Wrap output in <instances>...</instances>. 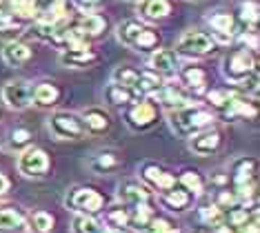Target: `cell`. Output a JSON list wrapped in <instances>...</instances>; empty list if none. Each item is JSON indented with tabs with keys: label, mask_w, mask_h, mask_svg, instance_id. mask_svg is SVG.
Segmentation results:
<instances>
[{
	"label": "cell",
	"mask_w": 260,
	"mask_h": 233,
	"mask_svg": "<svg viewBox=\"0 0 260 233\" xmlns=\"http://www.w3.org/2000/svg\"><path fill=\"white\" fill-rule=\"evenodd\" d=\"M72 233H105V226L93 216H76L72 222Z\"/></svg>",
	"instance_id": "cell-29"
},
{
	"label": "cell",
	"mask_w": 260,
	"mask_h": 233,
	"mask_svg": "<svg viewBox=\"0 0 260 233\" xmlns=\"http://www.w3.org/2000/svg\"><path fill=\"white\" fill-rule=\"evenodd\" d=\"M200 218H203V222L211 224V226H216L218 222H220L222 213L218 211V209H216L214 205H211V207H203V209H200Z\"/></svg>",
	"instance_id": "cell-41"
},
{
	"label": "cell",
	"mask_w": 260,
	"mask_h": 233,
	"mask_svg": "<svg viewBox=\"0 0 260 233\" xmlns=\"http://www.w3.org/2000/svg\"><path fill=\"white\" fill-rule=\"evenodd\" d=\"M256 173H258V162H256V158H240V160H236V162H234L232 182L236 184V189L253 187Z\"/></svg>",
	"instance_id": "cell-12"
},
{
	"label": "cell",
	"mask_w": 260,
	"mask_h": 233,
	"mask_svg": "<svg viewBox=\"0 0 260 233\" xmlns=\"http://www.w3.org/2000/svg\"><path fill=\"white\" fill-rule=\"evenodd\" d=\"M153 122H156V107L151 103H140L138 100V103L127 111V124L136 131L149 129Z\"/></svg>",
	"instance_id": "cell-10"
},
{
	"label": "cell",
	"mask_w": 260,
	"mask_h": 233,
	"mask_svg": "<svg viewBox=\"0 0 260 233\" xmlns=\"http://www.w3.org/2000/svg\"><path fill=\"white\" fill-rule=\"evenodd\" d=\"M114 82L132 89L134 93H156L162 87L160 76L153 71H138L134 67H118L114 71Z\"/></svg>",
	"instance_id": "cell-4"
},
{
	"label": "cell",
	"mask_w": 260,
	"mask_h": 233,
	"mask_svg": "<svg viewBox=\"0 0 260 233\" xmlns=\"http://www.w3.org/2000/svg\"><path fill=\"white\" fill-rule=\"evenodd\" d=\"M105 98H107V103L120 107V105H132V103H136L138 93H134L132 89H127V87H120V85H116V82H111V85L105 89Z\"/></svg>",
	"instance_id": "cell-21"
},
{
	"label": "cell",
	"mask_w": 260,
	"mask_h": 233,
	"mask_svg": "<svg viewBox=\"0 0 260 233\" xmlns=\"http://www.w3.org/2000/svg\"><path fill=\"white\" fill-rule=\"evenodd\" d=\"M116 36L125 47H132V49H138V51H149L160 45V36L140 20L120 22L116 29Z\"/></svg>",
	"instance_id": "cell-2"
},
{
	"label": "cell",
	"mask_w": 260,
	"mask_h": 233,
	"mask_svg": "<svg viewBox=\"0 0 260 233\" xmlns=\"http://www.w3.org/2000/svg\"><path fill=\"white\" fill-rule=\"evenodd\" d=\"M151 71L158 76H174L178 71V56L171 49H156L149 58Z\"/></svg>",
	"instance_id": "cell-14"
},
{
	"label": "cell",
	"mask_w": 260,
	"mask_h": 233,
	"mask_svg": "<svg viewBox=\"0 0 260 233\" xmlns=\"http://www.w3.org/2000/svg\"><path fill=\"white\" fill-rule=\"evenodd\" d=\"M209 25L214 27V31L218 36V40H222V43H229V38H232V31L236 29V20L232 14H214L209 16Z\"/></svg>",
	"instance_id": "cell-19"
},
{
	"label": "cell",
	"mask_w": 260,
	"mask_h": 233,
	"mask_svg": "<svg viewBox=\"0 0 260 233\" xmlns=\"http://www.w3.org/2000/svg\"><path fill=\"white\" fill-rule=\"evenodd\" d=\"M11 16L22 18V20H31L34 16H38V7L34 0H9Z\"/></svg>",
	"instance_id": "cell-30"
},
{
	"label": "cell",
	"mask_w": 260,
	"mask_h": 233,
	"mask_svg": "<svg viewBox=\"0 0 260 233\" xmlns=\"http://www.w3.org/2000/svg\"><path fill=\"white\" fill-rule=\"evenodd\" d=\"M29 138H31V134H29L27 129H16L14 134H11V145L14 147H22V145H27Z\"/></svg>",
	"instance_id": "cell-43"
},
{
	"label": "cell",
	"mask_w": 260,
	"mask_h": 233,
	"mask_svg": "<svg viewBox=\"0 0 260 233\" xmlns=\"http://www.w3.org/2000/svg\"><path fill=\"white\" fill-rule=\"evenodd\" d=\"M258 3H253V0H247V3L240 5V20L247 22V25H256L258 22Z\"/></svg>",
	"instance_id": "cell-35"
},
{
	"label": "cell",
	"mask_w": 260,
	"mask_h": 233,
	"mask_svg": "<svg viewBox=\"0 0 260 233\" xmlns=\"http://www.w3.org/2000/svg\"><path fill=\"white\" fill-rule=\"evenodd\" d=\"M180 184L185 191H193V193H203L205 189V180L198 171H185L180 176Z\"/></svg>",
	"instance_id": "cell-33"
},
{
	"label": "cell",
	"mask_w": 260,
	"mask_h": 233,
	"mask_svg": "<svg viewBox=\"0 0 260 233\" xmlns=\"http://www.w3.org/2000/svg\"><path fill=\"white\" fill-rule=\"evenodd\" d=\"M224 116L227 118H236V116H242V118H253L258 113V109L253 107L251 103H247V100L242 98H236V95H232V100H229V105L224 107Z\"/></svg>",
	"instance_id": "cell-26"
},
{
	"label": "cell",
	"mask_w": 260,
	"mask_h": 233,
	"mask_svg": "<svg viewBox=\"0 0 260 233\" xmlns=\"http://www.w3.org/2000/svg\"><path fill=\"white\" fill-rule=\"evenodd\" d=\"M49 129L60 140H78L87 134V127L82 122V116L72 111H58L49 118Z\"/></svg>",
	"instance_id": "cell-5"
},
{
	"label": "cell",
	"mask_w": 260,
	"mask_h": 233,
	"mask_svg": "<svg viewBox=\"0 0 260 233\" xmlns=\"http://www.w3.org/2000/svg\"><path fill=\"white\" fill-rule=\"evenodd\" d=\"M76 25H78L87 36H98L107 22H105V18L98 16V14H82V18L76 22Z\"/></svg>",
	"instance_id": "cell-31"
},
{
	"label": "cell",
	"mask_w": 260,
	"mask_h": 233,
	"mask_svg": "<svg viewBox=\"0 0 260 233\" xmlns=\"http://www.w3.org/2000/svg\"><path fill=\"white\" fill-rule=\"evenodd\" d=\"M74 5L82 14H96V11L105 5V0H74Z\"/></svg>",
	"instance_id": "cell-42"
},
{
	"label": "cell",
	"mask_w": 260,
	"mask_h": 233,
	"mask_svg": "<svg viewBox=\"0 0 260 233\" xmlns=\"http://www.w3.org/2000/svg\"><path fill=\"white\" fill-rule=\"evenodd\" d=\"M207 98H209V103L214 107H218V109H224V107L229 105V100H232V93L224 91V89H211Z\"/></svg>",
	"instance_id": "cell-39"
},
{
	"label": "cell",
	"mask_w": 260,
	"mask_h": 233,
	"mask_svg": "<svg viewBox=\"0 0 260 233\" xmlns=\"http://www.w3.org/2000/svg\"><path fill=\"white\" fill-rule=\"evenodd\" d=\"M211 122H214V113L203 109V107H196V105L169 111L171 129H174L178 136H182V138H189V136H196L200 131L209 129Z\"/></svg>",
	"instance_id": "cell-1"
},
{
	"label": "cell",
	"mask_w": 260,
	"mask_h": 233,
	"mask_svg": "<svg viewBox=\"0 0 260 233\" xmlns=\"http://www.w3.org/2000/svg\"><path fill=\"white\" fill-rule=\"evenodd\" d=\"M31 93H34V87L29 85L27 80H11L3 87V100L9 109H27L31 105Z\"/></svg>",
	"instance_id": "cell-9"
},
{
	"label": "cell",
	"mask_w": 260,
	"mask_h": 233,
	"mask_svg": "<svg viewBox=\"0 0 260 233\" xmlns=\"http://www.w3.org/2000/svg\"><path fill=\"white\" fill-rule=\"evenodd\" d=\"M82 122H85L87 131H93V134H100L109 127V116L105 113V109H87L82 113Z\"/></svg>",
	"instance_id": "cell-24"
},
{
	"label": "cell",
	"mask_w": 260,
	"mask_h": 233,
	"mask_svg": "<svg viewBox=\"0 0 260 233\" xmlns=\"http://www.w3.org/2000/svg\"><path fill=\"white\" fill-rule=\"evenodd\" d=\"M58 98H60V91H58V87L49 85V82H40V85L34 87L31 100H34V103H36L38 107H51Z\"/></svg>",
	"instance_id": "cell-22"
},
{
	"label": "cell",
	"mask_w": 260,
	"mask_h": 233,
	"mask_svg": "<svg viewBox=\"0 0 260 233\" xmlns=\"http://www.w3.org/2000/svg\"><path fill=\"white\" fill-rule=\"evenodd\" d=\"M0 5H3V0H0Z\"/></svg>",
	"instance_id": "cell-48"
},
{
	"label": "cell",
	"mask_w": 260,
	"mask_h": 233,
	"mask_svg": "<svg viewBox=\"0 0 260 233\" xmlns=\"http://www.w3.org/2000/svg\"><path fill=\"white\" fill-rule=\"evenodd\" d=\"M118 164H120V160H118V155L111 153V151L98 153L96 158H93V162H91V167H93V169H96L98 173H107V171H111V169H116Z\"/></svg>",
	"instance_id": "cell-32"
},
{
	"label": "cell",
	"mask_w": 260,
	"mask_h": 233,
	"mask_svg": "<svg viewBox=\"0 0 260 233\" xmlns=\"http://www.w3.org/2000/svg\"><path fill=\"white\" fill-rule=\"evenodd\" d=\"M169 9V0H143V16L147 20H162Z\"/></svg>",
	"instance_id": "cell-28"
},
{
	"label": "cell",
	"mask_w": 260,
	"mask_h": 233,
	"mask_svg": "<svg viewBox=\"0 0 260 233\" xmlns=\"http://www.w3.org/2000/svg\"><path fill=\"white\" fill-rule=\"evenodd\" d=\"M180 78L189 89H198V91L207 85V74H205L203 67H198V64H189V67H185L180 71Z\"/></svg>",
	"instance_id": "cell-27"
},
{
	"label": "cell",
	"mask_w": 260,
	"mask_h": 233,
	"mask_svg": "<svg viewBox=\"0 0 260 233\" xmlns=\"http://www.w3.org/2000/svg\"><path fill=\"white\" fill-rule=\"evenodd\" d=\"M7 191H9V180L3 176V173H0V198H5V195H7Z\"/></svg>",
	"instance_id": "cell-44"
},
{
	"label": "cell",
	"mask_w": 260,
	"mask_h": 233,
	"mask_svg": "<svg viewBox=\"0 0 260 233\" xmlns=\"http://www.w3.org/2000/svg\"><path fill=\"white\" fill-rule=\"evenodd\" d=\"M160 205L171 209V211H185L191 205V193L182 187H171L160 193Z\"/></svg>",
	"instance_id": "cell-17"
},
{
	"label": "cell",
	"mask_w": 260,
	"mask_h": 233,
	"mask_svg": "<svg viewBox=\"0 0 260 233\" xmlns=\"http://www.w3.org/2000/svg\"><path fill=\"white\" fill-rule=\"evenodd\" d=\"M147 231H151V233H176V226L171 224L169 220L153 216L151 222H149V226H147Z\"/></svg>",
	"instance_id": "cell-40"
},
{
	"label": "cell",
	"mask_w": 260,
	"mask_h": 233,
	"mask_svg": "<svg viewBox=\"0 0 260 233\" xmlns=\"http://www.w3.org/2000/svg\"><path fill=\"white\" fill-rule=\"evenodd\" d=\"M96 60H98V56L89 45L74 47V49H62V53H60V62L64 67H74V69L89 67V64H93Z\"/></svg>",
	"instance_id": "cell-13"
},
{
	"label": "cell",
	"mask_w": 260,
	"mask_h": 233,
	"mask_svg": "<svg viewBox=\"0 0 260 233\" xmlns=\"http://www.w3.org/2000/svg\"><path fill=\"white\" fill-rule=\"evenodd\" d=\"M120 198L125 202H132V205H145L149 200V189L138 182H125L120 187Z\"/></svg>",
	"instance_id": "cell-25"
},
{
	"label": "cell",
	"mask_w": 260,
	"mask_h": 233,
	"mask_svg": "<svg viewBox=\"0 0 260 233\" xmlns=\"http://www.w3.org/2000/svg\"><path fill=\"white\" fill-rule=\"evenodd\" d=\"M143 178H145V182H149L151 187L158 191H167L171 187H176V178L171 176L167 169H162V167H158V164H145Z\"/></svg>",
	"instance_id": "cell-16"
},
{
	"label": "cell",
	"mask_w": 260,
	"mask_h": 233,
	"mask_svg": "<svg viewBox=\"0 0 260 233\" xmlns=\"http://www.w3.org/2000/svg\"><path fill=\"white\" fill-rule=\"evenodd\" d=\"M211 233H236L232 226H227V224H216L214 229H211Z\"/></svg>",
	"instance_id": "cell-45"
},
{
	"label": "cell",
	"mask_w": 260,
	"mask_h": 233,
	"mask_svg": "<svg viewBox=\"0 0 260 233\" xmlns=\"http://www.w3.org/2000/svg\"><path fill=\"white\" fill-rule=\"evenodd\" d=\"M238 205V198H236V193H229V191H220V193L216 195V202H214V207L218 209V211H229L232 207Z\"/></svg>",
	"instance_id": "cell-38"
},
{
	"label": "cell",
	"mask_w": 260,
	"mask_h": 233,
	"mask_svg": "<svg viewBox=\"0 0 260 233\" xmlns=\"http://www.w3.org/2000/svg\"><path fill=\"white\" fill-rule=\"evenodd\" d=\"M153 95H156V100H160V105H165L169 111L182 109V107L191 105V103H189V95L182 91V89L174 87V85H162Z\"/></svg>",
	"instance_id": "cell-15"
},
{
	"label": "cell",
	"mask_w": 260,
	"mask_h": 233,
	"mask_svg": "<svg viewBox=\"0 0 260 233\" xmlns=\"http://www.w3.org/2000/svg\"><path fill=\"white\" fill-rule=\"evenodd\" d=\"M256 53H253L249 47H240V49H234L224 56L222 60V74L229 82L234 85H240L242 80H247L249 76L258 74L256 71Z\"/></svg>",
	"instance_id": "cell-3"
},
{
	"label": "cell",
	"mask_w": 260,
	"mask_h": 233,
	"mask_svg": "<svg viewBox=\"0 0 260 233\" xmlns=\"http://www.w3.org/2000/svg\"><path fill=\"white\" fill-rule=\"evenodd\" d=\"M25 231V218L16 209H3L0 211V233H22Z\"/></svg>",
	"instance_id": "cell-20"
},
{
	"label": "cell",
	"mask_w": 260,
	"mask_h": 233,
	"mask_svg": "<svg viewBox=\"0 0 260 233\" xmlns=\"http://www.w3.org/2000/svg\"><path fill=\"white\" fill-rule=\"evenodd\" d=\"M107 224L111 226V229L120 231V226L129 224V213L125 211V209H111V211L107 213Z\"/></svg>",
	"instance_id": "cell-37"
},
{
	"label": "cell",
	"mask_w": 260,
	"mask_h": 233,
	"mask_svg": "<svg viewBox=\"0 0 260 233\" xmlns=\"http://www.w3.org/2000/svg\"><path fill=\"white\" fill-rule=\"evenodd\" d=\"M129 3H143V0H129Z\"/></svg>",
	"instance_id": "cell-47"
},
{
	"label": "cell",
	"mask_w": 260,
	"mask_h": 233,
	"mask_svg": "<svg viewBox=\"0 0 260 233\" xmlns=\"http://www.w3.org/2000/svg\"><path fill=\"white\" fill-rule=\"evenodd\" d=\"M29 58H31V49H29L25 43H18V40L7 43L3 49V60H5V64H9V67H20Z\"/></svg>",
	"instance_id": "cell-18"
},
{
	"label": "cell",
	"mask_w": 260,
	"mask_h": 233,
	"mask_svg": "<svg viewBox=\"0 0 260 233\" xmlns=\"http://www.w3.org/2000/svg\"><path fill=\"white\" fill-rule=\"evenodd\" d=\"M31 226H34L36 233H49L51 229H54V218L45 211H36L31 216Z\"/></svg>",
	"instance_id": "cell-34"
},
{
	"label": "cell",
	"mask_w": 260,
	"mask_h": 233,
	"mask_svg": "<svg viewBox=\"0 0 260 233\" xmlns=\"http://www.w3.org/2000/svg\"><path fill=\"white\" fill-rule=\"evenodd\" d=\"M49 169V155L40 147H27L18 158V171L25 178H43Z\"/></svg>",
	"instance_id": "cell-8"
},
{
	"label": "cell",
	"mask_w": 260,
	"mask_h": 233,
	"mask_svg": "<svg viewBox=\"0 0 260 233\" xmlns=\"http://www.w3.org/2000/svg\"><path fill=\"white\" fill-rule=\"evenodd\" d=\"M64 202H67L69 209H74L80 216H93V213L103 211L105 207V198L91 187H76Z\"/></svg>",
	"instance_id": "cell-6"
},
{
	"label": "cell",
	"mask_w": 260,
	"mask_h": 233,
	"mask_svg": "<svg viewBox=\"0 0 260 233\" xmlns=\"http://www.w3.org/2000/svg\"><path fill=\"white\" fill-rule=\"evenodd\" d=\"M216 40L211 38L209 34L200 31V29H189L178 38V45H176V49H178L182 56H189V58H200L205 56V53H209L214 49Z\"/></svg>",
	"instance_id": "cell-7"
},
{
	"label": "cell",
	"mask_w": 260,
	"mask_h": 233,
	"mask_svg": "<svg viewBox=\"0 0 260 233\" xmlns=\"http://www.w3.org/2000/svg\"><path fill=\"white\" fill-rule=\"evenodd\" d=\"M105 233H122V231H118V229H111V231H105Z\"/></svg>",
	"instance_id": "cell-46"
},
{
	"label": "cell",
	"mask_w": 260,
	"mask_h": 233,
	"mask_svg": "<svg viewBox=\"0 0 260 233\" xmlns=\"http://www.w3.org/2000/svg\"><path fill=\"white\" fill-rule=\"evenodd\" d=\"M220 145H222V136H220V131H216V129L200 131V134H196L191 138V142H189L191 151L198 153V155H211V153H216L218 149H220Z\"/></svg>",
	"instance_id": "cell-11"
},
{
	"label": "cell",
	"mask_w": 260,
	"mask_h": 233,
	"mask_svg": "<svg viewBox=\"0 0 260 233\" xmlns=\"http://www.w3.org/2000/svg\"><path fill=\"white\" fill-rule=\"evenodd\" d=\"M56 31H58L56 25H49V22H43V20H38L36 25L31 27V34L36 36V38H40V40H54Z\"/></svg>",
	"instance_id": "cell-36"
},
{
	"label": "cell",
	"mask_w": 260,
	"mask_h": 233,
	"mask_svg": "<svg viewBox=\"0 0 260 233\" xmlns=\"http://www.w3.org/2000/svg\"><path fill=\"white\" fill-rule=\"evenodd\" d=\"M227 226H245L249 220H258V213H256V209H249L247 205H236V207H232L227 211Z\"/></svg>",
	"instance_id": "cell-23"
}]
</instances>
